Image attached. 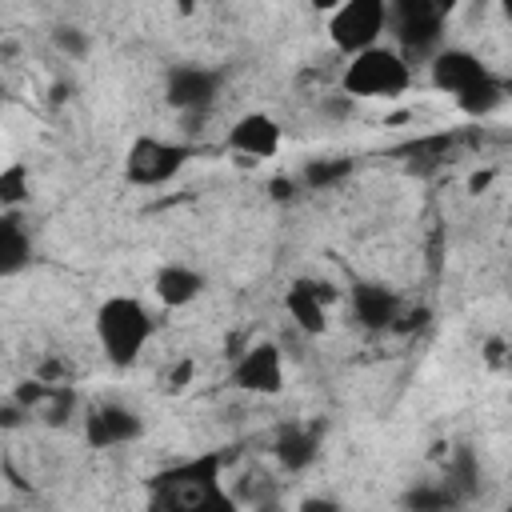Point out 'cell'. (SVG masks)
<instances>
[{
	"instance_id": "ac0fdd59",
	"label": "cell",
	"mask_w": 512,
	"mask_h": 512,
	"mask_svg": "<svg viewBox=\"0 0 512 512\" xmlns=\"http://www.w3.org/2000/svg\"><path fill=\"white\" fill-rule=\"evenodd\" d=\"M504 100H508V84L492 72L488 80H480L476 88H468L464 96H456L452 104L464 112V116H472V120H484V116H492V112H500L504 108Z\"/></svg>"
},
{
	"instance_id": "277c9868",
	"label": "cell",
	"mask_w": 512,
	"mask_h": 512,
	"mask_svg": "<svg viewBox=\"0 0 512 512\" xmlns=\"http://www.w3.org/2000/svg\"><path fill=\"white\" fill-rule=\"evenodd\" d=\"M196 144L180 136H160V132H136L124 148V180L132 188H164L172 184L192 160Z\"/></svg>"
},
{
	"instance_id": "6da1fadb",
	"label": "cell",
	"mask_w": 512,
	"mask_h": 512,
	"mask_svg": "<svg viewBox=\"0 0 512 512\" xmlns=\"http://www.w3.org/2000/svg\"><path fill=\"white\" fill-rule=\"evenodd\" d=\"M148 500L168 512H240L224 484V452H192L148 476Z\"/></svg>"
},
{
	"instance_id": "8992f818",
	"label": "cell",
	"mask_w": 512,
	"mask_h": 512,
	"mask_svg": "<svg viewBox=\"0 0 512 512\" xmlns=\"http://www.w3.org/2000/svg\"><path fill=\"white\" fill-rule=\"evenodd\" d=\"M388 32L396 36V52L408 64H424L432 52L444 48V8L432 0H404L388 4Z\"/></svg>"
},
{
	"instance_id": "cb8c5ba5",
	"label": "cell",
	"mask_w": 512,
	"mask_h": 512,
	"mask_svg": "<svg viewBox=\"0 0 512 512\" xmlns=\"http://www.w3.org/2000/svg\"><path fill=\"white\" fill-rule=\"evenodd\" d=\"M140 512H168V508H160V504H152V500H144V508Z\"/></svg>"
},
{
	"instance_id": "9c48e42d",
	"label": "cell",
	"mask_w": 512,
	"mask_h": 512,
	"mask_svg": "<svg viewBox=\"0 0 512 512\" xmlns=\"http://www.w3.org/2000/svg\"><path fill=\"white\" fill-rule=\"evenodd\" d=\"M80 436L88 448L96 452H112V448H128L136 440H144V416L128 404H116V400H104V404H92L84 412V424H80Z\"/></svg>"
},
{
	"instance_id": "ba28073f",
	"label": "cell",
	"mask_w": 512,
	"mask_h": 512,
	"mask_svg": "<svg viewBox=\"0 0 512 512\" xmlns=\"http://www.w3.org/2000/svg\"><path fill=\"white\" fill-rule=\"evenodd\" d=\"M224 88V72L208 64H172L164 68L160 96L176 112H208Z\"/></svg>"
},
{
	"instance_id": "7c38bea8",
	"label": "cell",
	"mask_w": 512,
	"mask_h": 512,
	"mask_svg": "<svg viewBox=\"0 0 512 512\" xmlns=\"http://www.w3.org/2000/svg\"><path fill=\"white\" fill-rule=\"evenodd\" d=\"M204 292H208V276L188 260H164L152 272V296L168 312H180V308L196 304Z\"/></svg>"
},
{
	"instance_id": "e0dca14e",
	"label": "cell",
	"mask_w": 512,
	"mask_h": 512,
	"mask_svg": "<svg viewBox=\"0 0 512 512\" xmlns=\"http://www.w3.org/2000/svg\"><path fill=\"white\" fill-rule=\"evenodd\" d=\"M440 480H444V488L456 496V504L476 500V496H480V460H476V452H472V448H456V452L448 456Z\"/></svg>"
},
{
	"instance_id": "3957f363",
	"label": "cell",
	"mask_w": 512,
	"mask_h": 512,
	"mask_svg": "<svg viewBox=\"0 0 512 512\" xmlns=\"http://www.w3.org/2000/svg\"><path fill=\"white\" fill-rule=\"evenodd\" d=\"M340 96L344 100H396L412 88V64L384 40L360 56H348L340 68Z\"/></svg>"
},
{
	"instance_id": "30bf717a",
	"label": "cell",
	"mask_w": 512,
	"mask_h": 512,
	"mask_svg": "<svg viewBox=\"0 0 512 512\" xmlns=\"http://www.w3.org/2000/svg\"><path fill=\"white\" fill-rule=\"evenodd\" d=\"M224 148H228L232 156L252 160V164L276 160L280 148H284V124H280L272 112H264V108L240 112V116L228 124V132H224Z\"/></svg>"
},
{
	"instance_id": "ffe728a7",
	"label": "cell",
	"mask_w": 512,
	"mask_h": 512,
	"mask_svg": "<svg viewBox=\"0 0 512 512\" xmlns=\"http://www.w3.org/2000/svg\"><path fill=\"white\" fill-rule=\"evenodd\" d=\"M400 508L404 512H452L456 508V496L444 488V480H420V484L404 488Z\"/></svg>"
},
{
	"instance_id": "7a4b0ae2",
	"label": "cell",
	"mask_w": 512,
	"mask_h": 512,
	"mask_svg": "<svg viewBox=\"0 0 512 512\" xmlns=\"http://www.w3.org/2000/svg\"><path fill=\"white\" fill-rule=\"evenodd\" d=\"M92 336L112 368H132L156 336V316L140 296L108 292L92 312Z\"/></svg>"
},
{
	"instance_id": "5bb4252c",
	"label": "cell",
	"mask_w": 512,
	"mask_h": 512,
	"mask_svg": "<svg viewBox=\"0 0 512 512\" xmlns=\"http://www.w3.org/2000/svg\"><path fill=\"white\" fill-rule=\"evenodd\" d=\"M284 312L288 320L304 332V336H320L328 328V292L320 280H296L288 292H284Z\"/></svg>"
},
{
	"instance_id": "d6986e66",
	"label": "cell",
	"mask_w": 512,
	"mask_h": 512,
	"mask_svg": "<svg viewBox=\"0 0 512 512\" xmlns=\"http://www.w3.org/2000/svg\"><path fill=\"white\" fill-rule=\"evenodd\" d=\"M32 196V168L24 160H8L0 168V212H20Z\"/></svg>"
},
{
	"instance_id": "d4e9b609",
	"label": "cell",
	"mask_w": 512,
	"mask_h": 512,
	"mask_svg": "<svg viewBox=\"0 0 512 512\" xmlns=\"http://www.w3.org/2000/svg\"><path fill=\"white\" fill-rule=\"evenodd\" d=\"M500 512H508V508H500Z\"/></svg>"
},
{
	"instance_id": "4fadbf2b",
	"label": "cell",
	"mask_w": 512,
	"mask_h": 512,
	"mask_svg": "<svg viewBox=\"0 0 512 512\" xmlns=\"http://www.w3.org/2000/svg\"><path fill=\"white\" fill-rule=\"evenodd\" d=\"M348 308H352V320L364 328V332H384L400 320V300L392 288L376 284V280H360L348 296Z\"/></svg>"
},
{
	"instance_id": "2e32d148",
	"label": "cell",
	"mask_w": 512,
	"mask_h": 512,
	"mask_svg": "<svg viewBox=\"0 0 512 512\" xmlns=\"http://www.w3.org/2000/svg\"><path fill=\"white\" fill-rule=\"evenodd\" d=\"M272 452H276L280 468H288V472H308V468L316 464V456H320V432L308 428V424H288V428L276 432Z\"/></svg>"
},
{
	"instance_id": "7402d4cb",
	"label": "cell",
	"mask_w": 512,
	"mask_h": 512,
	"mask_svg": "<svg viewBox=\"0 0 512 512\" xmlns=\"http://www.w3.org/2000/svg\"><path fill=\"white\" fill-rule=\"evenodd\" d=\"M52 44H56L60 52H68V56H84V52H88V36H84L80 28H56V32H52Z\"/></svg>"
},
{
	"instance_id": "44dd1931",
	"label": "cell",
	"mask_w": 512,
	"mask_h": 512,
	"mask_svg": "<svg viewBox=\"0 0 512 512\" xmlns=\"http://www.w3.org/2000/svg\"><path fill=\"white\" fill-rule=\"evenodd\" d=\"M340 176H348V160H312L308 168H304V184L308 188H324V184H332V180H340Z\"/></svg>"
},
{
	"instance_id": "5b68a950",
	"label": "cell",
	"mask_w": 512,
	"mask_h": 512,
	"mask_svg": "<svg viewBox=\"0 0 512 512\" xmlns=\"http://www.w3.org/2000/svg\"><path fill=\"white\" fill-rule=\"evenodd\" d=\"M324 36L344 60L384 44V36H388V0H344V4H336L324 20Z\"/></svg>"
},
{
	"instance_id": "9a60e30c",
	"label": "cell",
	"mask_w": 512,
	"mask_h": 512,
	"mask_svg": "<svg viewBox=\"0 0 512 512\" xmlns=\"http://www.w3.org/2000/svg\"><path fill=\"white\" fill-rule=\"evenodd\" d=\"M32 264V232L20 212H0V280H16Z\"/></svg>"
},
{
	"instance_id": "603a6c76",
	"label": "cell",
	"mask_w": 512,
	"mask_h": 512,
	"mask_svg": "<svg viewBox=\"0 0 512 512\" xmlns=\"http://www.w3.org/2000/svg\"><path fill=\"white\" fill-rule=\"evenodd\" d=\"M296 512H344V504H340L336 496H328V492H308V496L296 504Z\"/></svg>"
},
{
	"instance_id": "52a82bcc",
	"label": "cell",
	"mask_w": 512,
	"mask_h": 512,
	"mask_svg": "<svg viewBox=\"0 0 512 512\" xmlns=\"http://www.w3.org/2000/svg\"><path fill=\"white\" fill-rule=\"evenodd\" d=\"M284 380V348L276 340H252L228 368V384L248 396H280Z\"/></svg>"
},
{
	"instance_id": "8fae6325",
	"label": "cell",
	"mask_w": 512,
	"mask_h": 512,
	"mask_svg": "<svg viewBox=\"0 0 512 512\" xmlns=\"http://www.w3.org/2000/svg\"><path fill=\"white\" fill-rule=\"evenodd\" d=\"M424 68H428V84H432L436 92L452 96V100L492 76V68H488L472 48H464V44H444L440 52H432V56L424 60Z\"/></svg>"
}]
</instances>
